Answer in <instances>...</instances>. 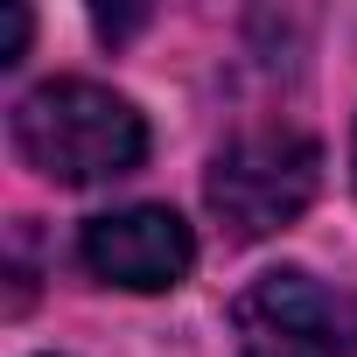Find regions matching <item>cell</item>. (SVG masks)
I'll return each instance as SVG.
<instances>
[{
    "mask_svg": "<svg viewBox=\"0 0 357 357\" xmlns=\"http://www.w3.org/2000/svg\"><path fill=\"white\" fill-rule=\"evenodd\" d=\"M77 259L91 280L126 287V294H168L183 287L197 266V238L168 204H133V211H105L77 231Z\"/></svg>",
    "mask_w": 357,
    "mask_h": 357,
    "instance_id": "4",
    "label": "cell"
},
{
    "mask_svg": "<svg viewBox=\"0 0 357 357\" xmlns=\"http://www.w3.org/2000/svg\"><path fill=\"white\" fill-rule=\"evenodd\" d=\"M29 50V8H8V22H0V63H22Z\"/></svg>",
    "mask_w": 357,
    "mask_h": 357,
    "instance_id": "5",
    "label": "cell"
},
{
    "mask_svg": "<svg viewBox=\"0 0 357 357\" xmlns=\"http://www.w3.org/2000/svg\"><path fill=\"white\" fill-rule=\"evenodd\" d=\"M315 190H322V147L294 126L238 133L231 147H218V161L204 175V204L238 245L287 231L315 204Z\"/></svg>",
    "mask_w": 357,
    "mask_h": 357,
    "instance_id": "2",
    "label": "cell"
},
{
    "mask_svg": "<svg viewBox=\"0 0 357 357\" xmlns=\"http://www.w3.org/2000/svg\"><path fill=\"white\" fill-rule=\"evenodd\" d=\"M8 133H15V154L63 190L112 183V175H133L147 161V119L133 112V98L91 77L36 84L29 98H15Z\"/></svg>",
    "mask_w": 357,
    "mask_h": 357,
    "instance_id": "1",
    "label": "cell"
},
{
    "mask_svg": "<svg viewBox=\"0 0 357 357\" xmlns=\"http://www.w3.org/2000/svg\"><path fill=\"white\" fill-rule=\"evenodd\" d=\"M231 336L238 357H357V287L273 266L231 301Z\"/></svg>",
    "mask_w": 357,
    "mask_h": 357,
    "instance_id": "3",
    "label": "cell"
}]
</instances>
